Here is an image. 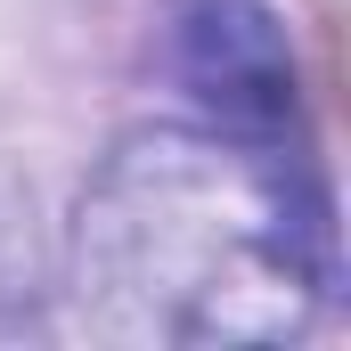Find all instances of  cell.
<instances>
[{"label":"cell","mask_w":351,"mask_h":351,"mask_svg":"<svg viewBox=\"0 0 351 351\" xmlns=\"http://www.w3.org/2000/svg\"><path fill=\"white\" fill-rule=\"evenodd\" d=\"M172 66L221 114V131L286 139V123H294V58H286V25L262 0H188L180 33H172Z\"/></svg>","instance_id":"obj_2"},{"label":"cell","mask_w":351,"mask_h":351,"mask_svg":"<svg viewBox=\"0 0 351 351\" xmlns=\"http://www.w3.org/2000/svg\"><path fill=\"white\" fill-rule=\"evenodd\" d=\"M82 302L131 343H286L335 294V221L254 131H147L82 196Z\"/></svg>","instance_id":"obj_1"}]
</instances>
